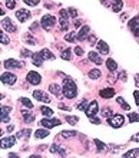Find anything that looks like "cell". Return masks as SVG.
Returning a JSON list of instances; mask_svg holds the SVG:
<instances>
[{
  "mask_svg": "<svg viewBox=\"0 0 139 158\" xmlns=\"http://www.w3.org/2000/svg\"><path fill=\"white\" fill-rule=\"evenodd\" d=\"M63 95L66 98H75L76 95H78V86H76V83L73 79H70V78H65L63 81Z\"/></svg>",
  "mask_w": 139,
  "mask_h": 158,
  "instance_id": "1",
  "label": "cell"
},
{
  "mask_svg": "<svg viewBox=\"0 0 139 158\" xmlns=\"http://www.w3.org/2000/svg\"><path fill=\"white\" fill-rule=\"evenodd\" d=\"M69 12L68 10H60L59 13V23H60V30H68L69 29Z\"/></svg>",
  "mask_w": 139,
  "mask_h": 158,
  "instance_id": "2",
  "label": "cell"
},
{
  "mask_svg": "<svg viewBox=\"0 0 139 158\" xmlns=\"http://www.w3.org/2000/svg\"><path fill=\"white\" fill-rule=\"evenodd\" d=\"M108 122L112 128H121V126L125 124V116L121 114L118 115H112L111 118H108Z\"/></svg>",
  "mask_w": 139,
  "mask_h": 158,
  "instance_id": "3",
  "label": "cell"
},
{
  "mask_svg": "<svg viewBox=\"0 0 139 158\" xmlns=\"http://www.w3.org/2000/svg\"><path fill=\"white\" fill-rule=\"evenodd\" d=\"M2 83H6V85H15L17 81V78L15 73H12V72H5L3 75H2Z\"/></svg>",
  "mask_w": 139,
  "mask_h": 158,
  "instance_id": "4",
  "label": "cell"
},
{
  "mask_svg": "<svg viewBox=\"0 0 139 158\" xmlns=\"http://www.w3.org/2000/svg\"><path fill=\"white\" fill-rule=\"evenodd\" d=\"M128 27L136 38H139V16H135L134 19H131L128 23Z\"/></svg>",
  "mask_w": 139,
  "mask_h": 158,
  "instance_id": "5",
  "label": "cell"
},
{
  "mask_svg": "<svg viewBox=\"0 0 139 158\" xmlns=\"http://www.w3.org/2000/svg\"><path fill=\"white\" fill-rule=\"evenodd\" d=\"M40 25H42L45 29H49V27H52L56 25V19H55L52 15H45L42 17V20H40Z\"/></svg>",
  "mask_w": 139,
  "mask_h": 158,
  "instance_id": "6",
  "label": "cell"
},
{
  "mask_svg": "<svg viewBox=\"0 0 139 158\" xmlns=\"http://www.w3.org/2000/svg\"><path fill=\"white\" fill-rule=\"evenodd\" d=\"M25 63L20 62V60L16 59H6L5 60V68L6 69H19V68H23Z\"/></svg>",
  "mask_w": 139,
  "mask_h": 158,
  "instance_id": "7",
  "label": "cell"
},
{
  "mask_svg": "<svg viewBox=\"0 0 139 158\" xmlns=\"http://www.w3.org/2000/svg\"><path fill=\"white\" fill-rule=\"evenodd\" d=\"M40 124H42V126L50 129V128H53V126L60 125V119H55V118H43V119L40 121Z\"/></svg>",
  "mask_w": 139,
  "mask_h": 158,
  "instance_id": "8",
  "label": "cell"
},
{
  "mask_svg": "<svg viewBox=\"0 0 139 158\" xmlns=\"http://www.w3.org/2000/svg\"><path fill=\"white\" fill-rule=\"evenodd\" d=\"M98 111H99V105H98L96 101H93V102H91L89 104V106H88V109L85 111V114L88 118H92V116H95V115L98 114Z\"/></svg>",
  "mask_w": 139,
  "mask_h": 158,
  "instance_id": "9",
  "label": "cell"
},
{
  "mask_svg": "<svg viewBox=\"0 0 139 158\" xmlns=\"http://www.w3.org/2000/svg\"><path fill=\"white\" fill-rule=\"evenodd\" d=\"M26 79H27V82H29L30 85H39V83L42 82V76L39 75L38 72H29Z\"/></svg>",
  "mask_w": 139,
  "mask_h": 158,
  "instance_id": "10",
  "label": "cell"
},
{
  "mask_svg": "<svg viewBox=\"0 0 139 158\" xmlns=\"http://www.w3.org/2000/svg\"><path fill=\"white\" fill-rule=\"evenodd\" d=\"M17 136H7V138H2V150H6V148H10L16 144Z\"/></svg>",
  "mask_w": 139,
  "mask_h": 158,
  "instance_id": "11",
  "label": "cell"
},
{
  "mask_svg": "<svg viewBox=\"0 0 139 158\" xmlns=\"http://www.w3.org/2000/svg\"><path fill=\"white\" fill-rule=\"evenodd\" d=\"M16 17H17V20L19 22H26L27 19L30 17V12L26 10V9H20V10H17L16 12Z\"/></svg>",
  "mask_w": 139,
  "mask_h": 158,
  "instance_id": "12",
  "label": "cell"
},
{
  "mask_svg": "<svg viewBox=\"0 0 139 158\" xmlns=\"http://www.w3.org/2000/svg\"><path fill=\"white\" fill-rule=\"evenodd\" d=\"M49 92L52 95H56L58 98H60L63 95V89H60L59 83H52V85H49Z\"/></svg>",
  "mask_w": 139,
  "mask_h": 158,
  "instance_id": "13",
  "label": "cell"
},
{
  "mask_svg": "<svg viewBox=\"0 0 139 158\" xmlns=\"http://www.w3.org/2000/svg\"><path fill=\"white\" fill-rule=\"evenodd\" d=\"M33 96H35V99H38V101H42V102H46V104H50V98H49V95H46L43 91H35V92H33Z\"/></svg>",
  "mask_w": 139,
  "mask_h": 158,
  "instance_id": "14",
  "label": "cell"
},
{
  "mask_svg": "<svg viewBox=\"0 0 139 158\" xmlns=\"http://www.w3.org/2000/svg\"><path fill=\"white\" fill-rule=\"evenodd\" d=\"M2 26H3V29L7 30V32H16V26H13V23H12V20L9 17H5V19L2 20Z\"/></svg>",
  "mask_w": 139,
  "mask_h": 158,
  "instance_id": "15",
  "label": "cell"
},
{
  "mask_svg": "<svg viewBox=\"0 0 139 158\" xmlns=\"http://www.w3.org/2000/svg\"><path fill=\"white\" fill-rule=\"evenodd\" d=\"M115 89L113 88H105V89H102L101 92H99V95H101L102 98H105V99H111L115 95Z\"/></svg>",
  "mask_w": 139,
  "mask_h": 158,
  "instance_id": "16",
  "label": "cell"
},
{
  "mask_svg": "<svg viewBox=\"0 0 139 158\" xmlns=\"http://www.w3.org/2000/svg\"><path fill=\"white\" fill-rule=\"evenodd\" d=\"M50 153L52 154H56V155H62V157H65L66 155V151H65V148L59 147V145H56V144H53V145H50Z\"/></svg>",
  "mask_w": 139,
  "mask_h": 158,
  "instance_id": "17",
  "label": "cell"
},
{
  "mask_svg": "<svg viewBox=\"0 0 139 158\" xmlns=\"http://www.w3.org/2000/svg\"><path fill=\"white\" fill-rule=\"evenodd\" d=\"M91 32V27L89 26H83L82 29H80V32H79V35H78V40H86L88 39V33Z\"/></svg>",
  "mask_w": 139,
  "mask_h": 158,
  "instance_id": "18",
  "label": "cell"
},
{
  "mask_svg": "<svg viewBox=\"0 0 139 158\" xmlns=\"http://www.w3.org/2000/svg\"><path fill=\"white\" fill-rule=\"evenodd\" d=\"M96 48L99 49L101 53H103V55L109 53V46H108V43H106V42H103V40H99V42H98Z\"/></svg>",
  "mask_w": 139,
  "mask_h": 158,
  "instance_id": "19",
  "label": "cell"
},
{
  "mask_svg": "<svg viewBox=\"0 0 139 158\" xmlns=\"http://www.w3.org/2000/svg\"><path fill=\"white\" fill-rule=\"evenodd\" d=\"M89 60L93 62V63H96V65H102V62H103L102 58L96 53V52H91V53H89Z\"/></svg>",
  "mask_w": 139,
  "mask_h": 158,
  "instance_id": "20",
  "label": "cell"
},
{
  "mask_svg": "<svg viewBox=\"0 0 139 158\" xmlns=\"http://www.w3.org/2000/svg\"><path fill=\"white\" fill-rule=\"evenodd\" d=\"M122 7H123V2H122V0H113L112 10L115 12V13H119V12L122 10Z\"/></svg>",
  "mask_w": 139,
  "mask_h": 158,
  "instance_id": "21",
  "label": "cell"
},
{
  "mask_svg": "<svg viewBox=\"0 0 139 158\" xmlns=\"http://www.w3.org/2000/svg\"><path fill=\"white\" fill-rule=\"evenodd\" d=\"M40 53H42L43 59L45 60H55V55L50 52L49 49H42L40 50Z\"/></svg>",
  "mask_w": 139,
  "mask_h": 158,
  "instance_id": "22",
  "label": "cell"
},
{
  "mask_svg": "<svg viewBox=\"0 0 139 158\" xmlns=\"http://www.w3.org/2000/svg\"><path fill=\"white\" fill-rule=\"evenodd\" d=\"M32 59H33V65L42 66L43 56H42V53H40V52H39V53H33V55H32Z\"/></svg>",
  "mask_w": 139,
  "mask_h": 158,
  "instance_id": "23",
  "label": "cell"
},
{
  "mask_svg": "<svg viewBox=\"0 0 139 158\" xmlns=\"http://www.w3.org/2000/svg\"><path fill=\"white\" fill-rule=\"evenodd\" d=\"M48 135H49V128H46V129H38V131L35 132V136L38 140H43V138H46Z\"/></svg>",
  "mask_w": 139,
  "mask_h": 158,
  "instance_id": "24",
  "label": "cell"
},
{
  "mask_svg": "<svg viewBox=\"0 0 139 158\" xmlns=\"http://www.w3.org/2000/svg\"><path fill=\"white\" fill-rule=\"evenodd\" d=\"M22 112H23V119H25V122H27V124H32L33 121H35V115L30 114V112H26V109H23Z\"/></svg>",
  "mask_w": 139,
  "mask_h": 158,
  "instance_id": "25",
  "label": "cell"
},
{
  "mask_svg": "<svg viewBox=\"0 0 139 158\" xmlns=\"http://www.w3.org/2000/svg\"><path fill=\"white\" fill-rule=\"evenodd\" d=\"M116 102H118V104L121 105V108L125 109V111H129V109H131V105H129L128 102H126V101H125V99L122 98V96H118V99H116Z\"/></svg>",
  "mask_w": 139,
  "mask_h": 158,
  "instance_id": "26",
  "label": "cell"
},
{
  "mask_svg": "<svg viewBox=\"0 0 139 158\" xmlns=\"http://www.w3.org/2000/svg\"><path fill=\"white\" fill-rule=\"evenodd\" d=\"M88 75H89V78H91V79H99V78H101V75H102V72L99 71V69H91Z\"/></svg>",
  "mask_w": 139,
  "mask_h": 158,
  "instance_id": "27",
  "label": "cell"
},
{
  "mask_svg": "<svg viewBox=\"0 0 139 158\" xmlns=\"http://www.w3.org/2000/svg\"><path fill=\"white\" fill-rule=\"evenodd\" d=\"M60 58L65 60H70V58H72V49H63L60 52Z\"/></svg>",
  "mask_w": 139,
  "mask_h": 158,
  "instance_id": "28",
  "label": "cell"
},
{
  "mask_svg": "<svg viewBox=\"0 0 139 158\" xmlns=\"http://www.w3.org/2000/svg\"><path fill=\"white\" fill-rule=\"evenodd\" d=\"M106 66H108V69L111 72H115L116 69H118V65H116V62L113 59H108L106 60Z\"/></svg>",
  "mask_w": 139,
  "mask_h": 158,
  "instance_id": "29",
  "label": "cell"
},
{
  "mask_svg": "<svg viewBox=\"0 0 139 158\" xmlns=\"http://www.w3.org/2000/svg\"><path fill=\"white\" fill-rule=\"evenodd\" d=\"M76 135V131H62L60 132V138H63V140H68V138H70V136H75Z\"/></svg>",
  "mask_w": 139,
  "mask_h": 158,
  "instance_id": "30",
  "label": "cell"
},
{
  "mask_svg": "<svg viewBox=\"0 0 139 158\" xmlns=\"http://www.w3.org/2000/svg\"><path fill=\"white\" fill-rule=\"evenodd\" d=\"M0 121H2V122H9V121H10V116H9V112H7V111L0 109Z\"/></svg>",
  "mask_w": 139,
  "mask_h": 158,
  "instance_id": "31",
  "label": "cell"
},
{
  "mask_svg": "<svg viewBox=\"0 0 139 158\" xmlns=\"http://www.w3.org/2000/svg\"><path fill=\"white\" fill-rule=\"evenodd\" d=\"M123 157L128 158V157H139V148H135V150H131L128 153L123 154Z\"/></svg>",
  "mask_w": 139,
  "mask_h": 158,
  "instance_id": "32",
  "label": "cell"
},
{
  "mask_svg": "<svg viewBox=\"0 0 139 158\" xmlns=\"http://www.w3.org/2000/svg\"><path fill=\"white\" fill-rule=\"evenodd\" d=\"M66 121L69 122L70 125H76V124L79 122V118L75 116V115H69V116H66Z\"/></svg>",
  "mask_w": 139,
  "mask_h": 158,
  "instance_id": "33",
  "label": "cell"
},
{
  "mask_svg": "<svg viewBox=\"0 0 139 158\" xmlns=\"http://www.w3.org/2000/svg\"><path fill=\"white\" fill-rule=\"evenodd\" d=\"M76 108L79 109V111H86V109H88V101H86V99H82L79 104L76 105Z\"/></svg>",
  "mask_w": 139,
  "mask_h": 158,
  "instance_id": "34",
  "label": "cell"
},
{
  "mask_svg": "<svg viewBox=\"0 0 139 158\" xmlns=\"http://www.w3.org/2000/svg\"><path fill=\"white\" fill-rule=\"evenodd\" d=\"M95 145L98 147V153H102V151L106 148V144H103L101 140H95Z\"/></svg>",
  "mask_w": 139,
  "mask_h": 158,
  "instance_id": "35",
  "label": "cell"
},
{
  "mask_svg": "<svg viewBox=\"0 0 139 158\" xmlns=\"http://www.w3.org/2000/svg\"><path fill=\"white\" fill-rule=\"evenodd\" d=\"M16 136H17V138H22V136H23V138H26V140H27V138L30 136V129H23V131L17 132Z\"/></svg>",
  "mask_w": 139,
  "mask_h": 158,
  "instance_id": "36",
  "label": "cell"
},
{
  "mask_svg": "<svg viewBox=\"0 0 139 158\" xmlns=\"http://www.w3.org/2000/svg\"><path fill=\"white\" fill-rule=\"evenodd\" d=\"M40 111H42V114L45 115V116H52V115H53V111L49 108V106H42Z\"/></svg>",
  "mask_w": 139,
  "mask_h": 158,
  "instance_id": "37",
  "label": "cell"
},
{
  "mask_svg": "<svg viewBox=\"0 0 139 158\" xmlns=\"http://www.w3.org/2000/svg\"><path fill=\"white\" fill-rule=\"evenodd\" d=\"M0 43H2V45H7V43H9V38H7V35L3 33V30L0 32Z\"/></svg>",
  "mask_w": 139,
  "mask_h": 158,
  "instance_id": "38",
  "label": "cell"
},
{
  "mask_svg": "<svg viewBox=\"0 0 139 158\" xmlns=\"http://www.w3.org/2000/svg\"><path fill=\"white\" fill-rule=\"evenodd\" d=\"M129 118V122H139V115L138 114H134V112H131L128 115Z\"/></svg>",
  "mask_w": 139,
  "mask_h": 158,
  "instance_id": "39",
  "label": "cell"
},
{
  "mask_svg": "<svg viewBox=\"0 0 139 158\" xmlns=\"http://www.w3.org/2000/svg\"><path fill=\"white\" fill-rule=\"evenodd\" d=\"M65 40H66V42H72V43H73V42L76 40V35H75V33H68V35L65 36Z\"/></svg>",
  "mask_w": 139,
  "mask_h": 158,
  "instance_id": "40",
  "label": "cell"
},
{
  "mask_svg": "<svg viewBox=\"0 0 139 158\" xmlns=\"http://www.w3.org/2000/svg\"><path fill=\"white\" fill-rule=\"evenodd\" d=\"M112 115H113L112 111H111L109 108H103V109H102V116H105V118H111Z\"/></svg>",
  "mask_w": 139,
  "mask_h": 158,
  "instance_id": "41",
  "label": "cell"
},
{
  "mask_svg": "<svg viewBox=\"0 0 139 158\" xmlns=\"http://www.w3.org/2000/svg\"><path fill=\"white\" fill-rule=\"evenodd\" d=\"M20 102H22L23 105H25L26 108H29V109L33 108V104H32V102H30V101H29L27 98H20Z\"/></svg>",
  "mask_w": 139,
  "mask_h": 158,
  "instance_id": "42",
  "label": "cell"
},
{
  "mask_svg": "<svg viewBox=\"0 0 139 158\" xmlns=\"http://www.w3.org/2000/svg\"><path fill=\"white\" fill-rule=\"evenodd\" d=\"M25 42H26V43H29V45H36V40H35V39H32V36H30V35H26V36H25Z\"/></svg>",
  "mask_w": 139,
  "mask_h": 158,
  "instance_id": "43",
  "label": "cell"
},
{
  "mask_svg": "<svg viewBox=\"0 0 139 158\" xmlns=\"http://www.w3.org/2000/svg\"><path fill=\"white\" fill-rule=\"evenodd\" d=\"M6 6H7V9H15L16 0H6Z\"/></svg>",
  "mask_w": 139,
  "mask_h": 158,
  "instance_id": "44",
  "label": "cell"
},
{
  "mask_svg": "<svg viewBox=\"0 0 139 158\" xmlns=\"http://www.w3.org/2000/svg\"><path fill=\"white\" fill-rule=\"evenodd\" d=\"M23 2L29 6H38L39 3H40V0H23Z\"/></svg>",
  "mask_w": 139,
  "mask_h": 158,
  "instance_id": "45",
  "label": "cell"
},
{
  "mask_svg": "<svg viewBox=\"0 0 139 158\" xmlns=\"http://www.w3.org/2000/svg\"><path fill=\"white\" fill-rule=\"evenodd\" d=\"M68 12H69V15L72 17H78V10H76V9H73V7H69V9H68Z\"/></svg>",
  "mask_w": 139,
  "mask_h": 158,
  "instance_id": "46",
  "label": "cell"
},
{
  "mask_svg": "<svg viewBox=\"0 0 139 158\" xmlns=\"http://www.w3.org/2000/svg\"><path fill=\"white\" fill-rule=\"evenodd\" d=\"M75 53L78 55V56H83V49H82L80 46H76V48H75Z\"/></svg>",
  "mask_w": 139,
  "mask_h": 158,
  "instance_id": "47",
  "label": "cell"
},
{
  "mask_svg": "<svg viewBox=\"0 0 139 158\" xmlns=\"http://www.w3.org/2000/svg\"><path fill=\"white\" fill-rule=\"evenodd\" d=\"M131 141H132V142H139V132H136V134H134V135H132Z\"/></svg>",
  "mask_w": 139,
  "mask_h": 158,
  "instance_id": "48",
  "label": "cell"
},
{
  "mask_svg": "<svg viewBox=\"0 0 139 158\" xmlns=\"http://www.w3.org/2000/svg\"><path fill=\"white\" fill-rule=\"evenodd\" d=\"M91 122H92V124H96V125H99V124H101V119H99V118H96V116H92Z\"/></svg>",
  "mask_w": 139,
  "mask_h": 158,
  "instance_id": "49",
  "label": "cell"
},
{
  "mask_svg": "<svg viewBox=\"0 0 139 158\" xmlns=\"http://www.w3.org/2000/svg\"><path fill=\"white\" fill-rule=\"evenodd\" d=\"M134 96H135V102H136V105H139V91H135Z\"/></svg>",
  "mask_w": 139,
  "mask_h": 158,
  "instance_id": "50",
  "label": "cell"
},
{
  "mask_svg": "<svg viewBox=\"0 0 139 158\" xmlns=\"http://www.w3.org/2000/svg\"><path fill=\"white\" fill-rule=\"evenodd\" d=\"M119 79H121V81H126V73H125V72H121V73H119Z\"/></svg>",
  "mask_w": 139,
  "mask_h": 158,
  "instance_id": "51",
  "label": "cell"
},
{
  "mask_svg": "<svg viewBox=\"0 0 139 158\" xmlns=\"http://www.w3.org/2000/svg\"><path fill=\"white\" fill-rule=\"evenodd\" d=\"M135 85L139 88V73H136V75H135Z\"/></svg>",
  "mask_w": 139,
  "mask_h": 158,
  "instance_id": "52",
  "label": "cell"
},
{
  "mask_svg": "<svg viewBox=\"0 0 139 158\" xmlns=\"http://www.w3.org/2000/svg\"><path fill=\"white\" fill-rule=\"evenodd\" d=\"M22 55H23V56H32L33 53H30L29 50H22Z\"/></svg>",
  "mask_w": 139,
  "mask_h": 158,
  "instance_id": "53",
  "label": "cell"
},
{
  "mask_svg": "<svg viewBox=\"0 0 139 158\" xmlns=\"http://www.w3.org/2000/svg\"><path fill=\"white\" fill-rule=\"evenodd\" d=\"M96 40H98V39H96V36H91V39H89V42H91L92 45L95 43V42H96Z\"/></svg>",
  "mask_w": 139,
  "mask_h": 158,
  "instance_id": "54",
  "label": "cell"
},
{
  "mask_svg": "<svg viewBox=\"0 0 139 158\" xmlns=\"http://www.w3.org/2000/svg\"><path fill=\"white\" fill-rule=\"evenodd\" d=\"M6 131H7V132H13V131H15V126H13V125H9Z\"/></svg>",
  "mask_w": 139,
  "mask_h": 158,
  "instance_id": "55",
  "label": "cell"
},
{
  "mask_svg": "<svg viewBox=\"0 0 139 158\" xmlns=\"http://www.w3.org/2000/svg\"><path fill=\"white\" fill-rule=\"evenodd\" d=\"M59 108H60V109H65V111H68V109H70L69 106H66V105H63V104H60V105H59Z\"/></svg>",
  "mask_w": 139,
  "mask_h": 158,
  "instance_id": "56",
  "label": "cell"
},
{
  "mask_svg": "<svg viewBox=\"0 0 139 158\" xmlns=\"http://www.w3.org/2000/svg\"><path fill=\"white\" fill-rule=\"evenodd\" d=\"M36 27H39L38 22H36V23H33V25H32V27H30V30H35V29H36Z\"/></svg>",
  "mask_w": 139,
  "mask_h": 158,
  "instance_id": "57",
  "label": "cell"
},
{
  "mask_svg": "<svg viewBox=\"0 0 139 158\" xmlns=\"http://www.w3.org/2000/svg\"><path fill=\"white\" fill-rule=\"evenodd\" d=\"M2 109H3V111H7V112H10L12 111L10 106H2Z\"/></svg>",
  "mask_w": 139,
  "mask_h": 158,
  "instance_id": "58",
  "label": "cell"
},
{
  "mask_svg": "<svg viewBox=\"0 0 139 158\" xmlns=\"http://www.w3.org/2000/svg\"><path fill=\"white\" fill-rule=\"evenodd\" d=\"M75 26H76V27H80V22H79V20L75 23Z\"/></svg>",
  "mask_w": 139,
  "mask_h": 158,
  "instance_id": "59",
  "label": "cell"
}]
</instances>
